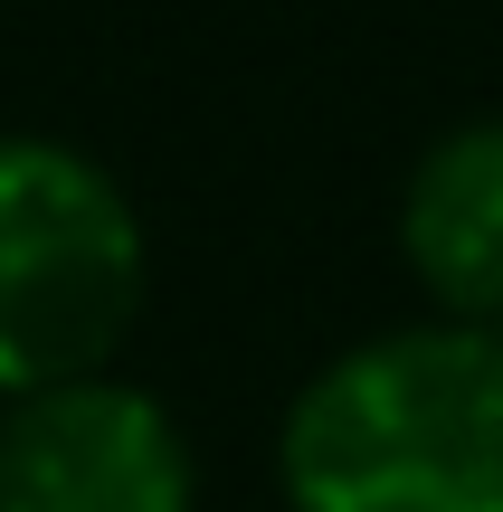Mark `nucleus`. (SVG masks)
<instances>
[{"instance_id": "obj_4", "label": "nucleus", "mask_w": 503, "mask_h": 512, "mask_svg": "<svg viewBox=\"0 0 503 512\" xmlns=\"http://www.w3.org/2000/svg\"><path fill=\"white\" fill-rule=\"evenodd\" d=\"M399 256L447 323L503 332V114L437 133L399 190Z\"/></svg>"}, {"instance_id": "obj_3", "label": "nucleus", "mask_w": 503, "mask_h": 512, "mask_svg": "<svg viewBox=\"0 0 503 512\" xmlns=\"http://www.w3.org/2000/svg\"><path fill=\"white\" fill-rule=\"evenodd\" d=\"M0 512H200V456L152 389L57 380L0 399Z\"/></svg>"}, {"instance_id": "obj_1", "label": "nucleus", "mask_w": 503, "mask_h": 512, "mask_svg": "<svg viewBox=\"0 0 503 512\" xmlns=\"http://www.w3.org/2000/svg\"><path fill=\"white\" fill-rule=\"evenodd\" d=\"M285 512H503V332L399 323L333 351L276 427Z\"/></svg>"}, {"instance_id": "obj_2", "label": "nucleus", "mask_w": 503, "mask_h": 512, "mask_svg": "<svg viewBox=\"0 0 503 512\" xmlns=\"http://www.w3.org/2000/svg\"><path fill=\"white\" fill-rule=\"evenodd\" d=\"M143 219L95 152L0 133V399L114 370L143 323Z\"/></svg>"}]
</instances>
